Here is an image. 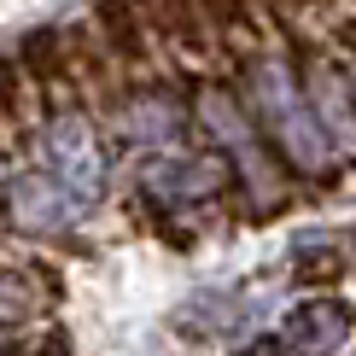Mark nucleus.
<instances>
[{"label":"nucleus","mask_w":356,"mask_h":356,"mask_svg":"<svg viewBox=\"0 0 356 356\" xmlns=\"http://www.w3.org/2000/svg\"><path fill=\"white\" fill-rule=\"evenodd\" d=\"M269 29L280 35V47L286 53H304V47H321L316 29L327 24V12H321V0H257Z\"/></svg>","instance_id":"nucleus-12"},{"label":"nucleus","mask_w":356,"mask_h":356,"mask_svg":"<svg viewBox=\"0 0 356 356\" xmlns=\"http://www.w3.org/2000/svg\"><path fill=\"white\" fill-rule=\"evenodd\" d=\"M350 251H356V245H350Z\"/></svg>","instance_id":"nucleus-15"},{"label":"nucleus","mask_w":356,"mask_h":356,"mask_svg":"<svg viewBox=\"0 0 356 356\" xmlns=\"http://www.w3.org/2000/svg\"><path fill=\"white\" fill-rule=\"evenodd\" d=\"M228 193V170L216 152H152L140 164V199L146 211L170 228H199L204 211H216V199Z\"/></svg>","instance_id":"nucleus-3"},{"label":"nucleus","mask_w":356,"mask_h":356,"mask_svg":"<svg viewBox=\"0 0 356 356\" xmlns=\"http://www.w3.org/2000/svg\"><path fill=\"white\" fill-rule=\"evenodd\" d=\"M350 333V309L333 304V298H316V304H298L286 316V350L292 356H333Z\"/></svg>","instance_id":"nucleus-10"},{"label":"nucleus","mask_w":356,"mask_h":356,"mask_svg":"<svg viewBox=\"0 0 356 356\" xmlns=\"http://www.w3.org/2000/svg\"><path fill=\"white\" fill-rule=\"evenodd\" d=\"M135 6H140V18L152 29V41H158V53H164L175 82L181 76H228L199 0H135Z\"/></svg>","instance_id":"nucleus-4"},{"label":"nucleus","mask_w":356,"mask_h":356,"mask_svg":"<svg viewBox=\"0 0 356 356\" xmlns=\"http://www.w3.org/2000/svg\"><path fill=\"white\" fill-rule=\"evenodd\" d=\"M234 82H240L234 94L245 99L251 123L275 140V152L286 158V170L304 175V181H327L339 146L327 135V123H321V111H316V99H309L304 76H298V58H292L286 47H275V53L251 58Z\"/></svg>","instance_id":"nucleus-1"},{"label":"nucleus","mask_w":356,"mask_h":356,"mask_svg":"<svg viewBox=\"0 0 356 356\" xmlns=\"http://www.w3.org/2000/svg\"><path fill=\"white\" fill-rule=\"evenodd\" d=\"M298 269H304L309 280H333L339 269H345V257H339L333 245H316V251H298Z\"/></svg>","instance_id":"nucleus-13"},{"label":"nucleus","mask_w":356,"mask_h":356,"mask_svg":"<svg viewBox=\"0 0 356 356\" xmlns=\"http://www.w3.org/2000/svg\"><path fill=\"white\" fill-rule=\"evenodd\" d=\"M18 309H24V286L12 275H0V321H12Z\"/></svg>","instance_id":"nucleus-14"},{"label":"nucleus","mask_w":356,"mask_h":356,"mask_svg":"<svg viewBox=\"0 0 356 356\" xmlns=\"http://www.w3.org/2000/svg\"><path fill=\"white\" fill-rule=\"evenodd\" d=\"M199 6H204V24H211L216 47H222L228 76H240L251 58H263V53L280 47V35L269 29V18H263L257 0H199Z\"/></svg>","instance_id":"nucleus-9"},{"label":"nucleus","mask_w":356,"mask_h":356,"mask_svg":"<svg viewBox=\"0 0 356 356\" xmlns=\"http://www.w3.org/2000/svg\"><path fill=\"white\" fill-rule=\"evenodd\" d=\"M29 129H41V99L24 58L6 53L0 58V135H29Z\"/></svg>","instance_id":"nucleus-11"},{"label":"nucleus","mask_w":356,"mask_h":356,"mask_svg":"<svg viewBox=\"0 0 356 356\" xmlns=\"http://www.w3.org/2000/svg\"><path fill=\"white\" fill-rule=\"evenodd\" d=\"M106 135H111L117 146L170 152V146L187 135V106L170 94L164 82H152V88H129V94L117 99V111L106 117Z\"/></svg>","instance_id":"nucleus-5"},{"label":"nucleus","mask_w":356,"mask_h":356,"mask_svg":"<svg viewBox=\"0 0 356 356\" xmlns=\"http://www.w3.org/2000/svg\"><path fill=\"white\" fill-rule=\"evenodd\" d=\"M6 204H12V222H18L24 234H65L76 228V222H88L82 199L70 193L47 164H24L18 175L6 181Z\"/></svg>","instance_id":"nucleus-6"},{"label":"nucleus","mask_w":356,"mask_h":356,"mask_svg":"<svg viewBox=\"0 0 356 356\" xmlns=\"http://www.w3.org/2000/svg\"><path fill=\"white\" fill-rule=\"evenodd\" d=\"M193 111H199V123H204V135H211V146L234 164V175H240V187H245V204H251L257 216H275L280 204L292 199V187H286V158H280L275 140L251 123L245 99L234 94V88L204 82L199 99H193Z\"/></svg>","instance_id":"nucleus-2"},{"label":"nucleus","mask_w":356,"mask_h":356,"mask_svg":"<svg viewBox=\"0 0 356 356\" xmlns=\"http://www.w3.org/2000/svg\"><path fill=\"white\" fill-rule=\"evenodd\" d=\"M88 18L99 24V35L111 41L117 65L129 70V82H135V88H152V82H175L135 0H94V6H88Z\"/></svg>","instance_id":"nucleus-7"},{"label":"nucleus","mask_w":356,"mask_h":356,"mask_svg":"<svg viewBox=\"0 0 356 356\" xmlns=\"http://www.w3.org/2000/svg\"><path fill=\"white\" fill-rule=\"evenodd\" d=\"M18 58L35 82V99H41V123L58 111H76V76H70V41H65V24H41L18 41Z\"/></svg>","instance_id":"nucleus-8"}]
</instances>
